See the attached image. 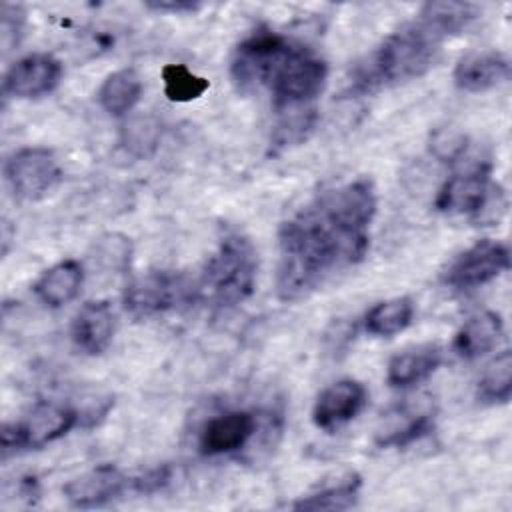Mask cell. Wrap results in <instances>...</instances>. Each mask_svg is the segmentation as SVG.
<instances>
[{"label": "cell", "mask_w": 512, "mask_h": 512, "mask_svg": "<svg viewBox=\"0 0 512 512\" xmlns=\"http://www.w3.org/2000/svg\"><path fill=\"white\" fill-rule=\"evenodd\" d=\"M376 190L368 178L328 188L278 230L276 292L294 302L358 264L370 244Z\"/></svg>", "instance_id": "1"}, {"label": "cell", "mask_w": 512, "mask_h": 512, "mask_svg": "<svg viewBox=\"0 0 512 512\" xmlns=\"http://www.w3.org/2000/svg\"><path fill=\"white\" fill-rule=\"evenodd\" d=\"M232 78L242 90L266 86L274 108L284 112L314 100L324 90L328 66L312 50L262 28L238 44Z\"/></svg>", "instance_id": "2"}, {"label": "cell", "mask_w": 512, "mask_h": 512, "mask_svg": "<svg viewBox=\"0 0 512 512\" xmlns=\"http://www.w3.org/2000/svg\"><path fill=\"white\" fill-rule=\"evenodd\" d=\"M442 42L444 38L422 20L400 26L354 70L350 92L370 94L426 74L438 60Z\"/></svg>", "instance_id": "3"}, {"label": "cell", "mask_w": 512, "mask_h": 512, "mask_svg": "<svg viewBox=\"0 0 512 512\" xmlns=\"http://www.w3.org/2000/svg\"><path fill=\"white\" fill-rule=\"evenodd\" d=\"M256 268L258 260L252 242L242 234H228L208 258L198 292H204L220 308L236 306L252 294Z\"/></svg>", "instance_id": "4"}, {"label": "cell", "mask_w": 512, "mask_h": 512, "mask_svg": "<svg viewBox=\"0 0 512 512\" xmlns=\"http://www.w3.org/2000/svg\"><path fill=\"white\" fill-rule=\"evenodd\" d=\"M78 410L40 400L36 402L24 418L16 422H4L0 432L2 452H18L30 448H44L46 444L66 436L78 424Z\"/></svg>", "instance_id": "5"}, {"label": "cell", "mask_w": 512, "mask_h": 512, "mask_svg": "<svg viewBox=\"0 0 512 512\" xmlns=\"http://www.w3.org/2000/svg\"><path fill=\"white\" fill-rule=\"evenodd\" d=\"M194 292H198V286L186 282L184 276L160 270L134 278L126 286L122 300L134 318H150L176 308Z\"/></svg>", "instance_id": "6"}, {"label": "cell", "mask_w": 512, "mask_h": 512, "mask_svg": "<svg viewBox=\"0 0 512 512\" xmlns=\"http://www.w3.org/2000/svg\"><path fill=\"white\" fill-rule=\"evenodd\" d=\"M4 176L18 198L38 200L60 182L62 170L52 150L28 146L20 148L6 160Z\"/></svg>", "instance_id": "7"}, {"label": "cell", "mask_w": 512, "mask_h": 512, "mask_svg": "<svg viewBox=\"0 0 512 512\" xmlns=\"http://www.w3.org/2000/svg\"><path fill=\"white\" fill-rule=\"evenodd\" d=\"M510 268V250L498 240H478L446 270L444 282L456 290H470L492 282Z\"/></svg>", "instance_id": "8"}, {"label": "cell", "mask_w": 512, "mask_h": 512, "mask_svg": "<svg viewBox=\"0 0 512 512\" xmlns=\"http://www.w3.org/2000/svg\"><path fill=\"white\" fill-rule=\"evenodd\" d=\"M62 78V62L46 52L16 60L2 80V90L12 98H40L50 94Z\"/></svg>", "instance_id": "9"}, {"label": "cell", "mask_w": 512, "mask_h": 512, "mask_svg": "<svg viewBox=\"0 0 512 512\" xmlns=\"http://www.w3.org/2000/svg\"><path fill=\"white\" fill-rule=\"evenodd\" d=\"M368 392L362 382L342 378L326 386L312 408V422L320 430H336L354 420L366 406Z\"/></svg>", "instance_id": "10"}, {"label": "cell", "mask_w": 512, "mask_h": 512, "mask_svg": "<svg viewBox=\"0 0 512 512\" xmlns=\"http://www.w3.org/2000/svg\"><path fill=\"white\" fill-rule=\"evenodd\" d=\"M130 486V478L112 464H100L70 482L62 492L74 508H96L118 498Z\"/></svg>", "instance_id": "11"}, {"label": "cell", "mask_w": 512, "mask_h": 512, "mask_svg": "<svg viewBox=\"0 0 512 512\" xmlns=\"http://www.w3.org/2000/svg\"><path fill=\"white\" fill-rule=\"evenodd\" d=\"M490 166L478 164L466 172L452 174L438 190L434 206L444 214L472 216L484 202L490 188Z\"/></svg>", "instance_id": "12"}, {"label": "cell", "mask_w": 512, "mask_h": 512, "mask_svg": "<svg viewBox=\"0 0 512 512\" xmlns=\"http://www.w3.org/2000/svg\"><path fill=\"white\" fill-rule=\"evenodd\" d=\"M256 432V416L248 410H230L208 420L200 432L198 448L204 456L230 454L246 446Z\"/></svg>", "instance_id": "13"}, {"label": "cell", "mask_w": 512, "mask_h": 512, "mask_svg": "<svg viewBox=\"0 0 512 512\" xmlns=\"http://www.w3.org/2000/svg\"><path fill=\"white\" fill-rule=\"evenodd\" d=\"M72 342L84 354H102L114 336V312L108 300H90L72 320Z\"/></svg>", "instance_id": "14"}, {"label": "cell", "mask_w": 512, "mask_h": 512, "mask_svg": "<svg viewBox=\"0 0 512 512\" xmlns=\"http://www.w3.org/2000/svg\"><path fill=\"white\" fill-rule=\"evenodd\" d=\"M510 76V62L502 52H470L456 62L454 84L464 92H486Z\"/></svg>", "instance_id": "15"}, {"label": "cell", "mask_w": 512, "mask_h": 512, "mask_svg": "<svg viewBox=\"0 0 512 512\" xmlns=\"http://www.w3.org/2000/svg\"><path fill=\"white\" fill-rule=\"evenodd\" d=\"M442 364V348L438 344H424L390 358L386 368V382L392 388H408L430 378Z\"/></svg>", "instance_id": "16"}, {"label": "cell", "mask_w": 512, "mask_h": 512, "mask_svg": "<svg viewBox=\"0 0 512 512\" xmlns=\"http://www.w3.org/2000/svg\"><path fill=\"white\" fill-rule=\"evenodd\" d=\"M504 332V322L498 312L484 310L470 316L454 336V350L466 360L480 358L488 354L500 342Z\"/></svg>", "instance_id": "17"}, {"label": "cell", "mask_w": 512, "mask_h": 512, "mask_svg": "<svg viewBox=\"0 0 512 512\" xmlns=\"http://www.w3.org/2000/svg\"><path fill=\"white\" fill-rule=\"evenodd\" d=\"M84 284V268L78 260H62L50 266L34 284L40 302L50 308H60L72 302Z\"/></svg>", "instance_id": "18"}, {"label": "cell", "mask_w": 512, "mask_h": 512, "mask_svg": "<svg viewBox=\"0 0 512 512\" xmlns=\"http://www.w3.org/2000/svg\"><path fill=\"white\" fill-rule=\"evenodd\" d=\"M142 96V80L132 68H122L108 74L98 88V104L112 116L128 114Z\"/></svg>", "instance_id": "19"}, {"label": "cell", "mask_w": 512, "mask_h": 512, "mask_svg": "<svg viewBox=\"0 0 512 512\" xmlns=\"http://www.w3.org/2000/svg\"><path fill=\"white\" fill-rule=\"evenodd\" d=\"M478 6L470 2H426L420 8V18L426 26H430L436 34H440L444 40L452 34L462 32L470 22L478 18Z\"/></svg>", "instance_id": "20"}, {"label": "cell", "mask_w": 512, "mask_h": 512, "mask_svg": "<svg viewBox=\"0 0 512 512\" xmlns=\"http://www.w3.org/2000/svg\"><path fill=\"white\" fill-rule=\"evenodd\" d=\"M414 318V304L408 296H398L390 300H382L374 304L366 316L364 326L366 332L380 338H390L410 326Z\"/></svg>", "instance_id": "21"}, {"label": "cell", "mask_w": 512, "mask_h": 512, "mask_svg": "<svg viewBox=\"0 0 512 512\" xmlns=\"http://www.w3.org/2000/svg\"><path fill=\"white\" fill-rule=\"evenodd\" d=\"M362 480L356 472L346 474L336 484H328L312 494L300 496L292 508L294 510H348L356 504Z\"/></svg>", "instance_id": "22"}, {"label": "cell", "mask_w": 512, "mask_h": 512, "mask_svg": "<svg viewBox=\"0 0 512 512\" xmlns=\"http://www.w3.org/2000/svg\"><path fill=\"white\" fill-rule=\"evenodd\" d=\"M512 396V352L502 350L482 372L476 398L482 404H506Z\"/></svg>", "instance_id": "23"}, {"label": "cell", "mask_w": 512, "mask_h": 512, "mask_svg": "<svg viewBox=\"0 0 512 512\" xmlns=\"http://www.w3.org/2000/svg\"><path fill=\"white\" fill-rule=\"evenodd\" d=\"M162 128L154 116L138 114L124 122L120 130L122 148L134 158H150L160 144Z\"/></svg>", "instance_id": "24"}, {"label": "cell", "mask_w": 512, "mask_h": 512, "mask_svg": "<svg viewBox=\"0 0 512 512\" xmlns=\"http://www.w3.org/2000/svg\"><path fill=\"white\" fill-rule=\"evenodd\" d=\"M162 82L164 96L170 102H192L210 88V82L204 76L194 74L184 64H166L162 68Z\"/></svg>", "instance_id": "25"}, {"label": "cell", "mask_w": 512, "mask_h": 512, "mask_svg": "<svg viewBox=\"0 0 512 512\" xmlns=\"http://www.w3.org/2000/svg\"><path fill=\"white\" fill-rule=\"evenodd\" d=\"M130 258L132 242L122 234H104L96 242V260L114 272H124L130 264Z\"/></svg>", "instance_id": "26"}, {"label": "cell", "mask_w": 512, "mask_h": 512, "mask_svg": "<svg viewBox=\"0 0 512 512\" xmlns=\"http://www.w3.org/2000/svg\"><path fill=\"white\" fill-rule=\"evenodd\" d=\"M432 418L430 414H416L412 418H408L402 426H394L392 430H388L386 434L376 438V444L382 448H404L416 440H420L422 436H426L432 430Z\"/></svg>", "instance_id": "27"}, {"label": "cell", "mask_w": 512, "mask_h": 512, "mask_svg": "<svg viewBox=\"0 0 512 512\" xmlns=\"http://www.w3.org/2000/svg\"><path fill=\"white\" fill-rule=\"evenodd\" d=\"M468 148V136L458 128H436L430 136V152L440 162H458Z\"/></svg>", "instance_id": "28"}, {"label": "cell", "mask_w": 512, "mask_h": 512, "mask_svg": "<svg viewBox=\"0 0 512 512\" xmlns=\"http://www.w3.org/2000/svg\"><path fill=\"white\" fill-rule=\"evenodd\" d=\"M506 210H508V198H506L502 186L490 184L484 202L480 204V208L470 218L478 226H494L504 218Z\"/></svg>", "instance_id": "29"}, {"label": "cell", "mask_w": 512, "mask_h": 512, "mask_svg": "<svg viewBox=\"0 0 512 512\" xmlns=\"http://www.w3.org/2000/svg\"><path fill=\"white\" fill-rule=\"evenodd\" d=\"M168 480H170V468L168 466H158V468L148 470L146 474H142L138 478H130V486L136 492L152 494V492L160 490L164 484H168Z\"/></svg>", "instance_id": "30"}, {"label": "cell", "mask_w": 512, "mask_h": 512, "mask_svg": "<svg viewBox=\"0 0 512 512\" xmlns=\"http://www.w3.org/2000/svg\"><path fill=\"white\" fill-rule=\"evenodd\" d=\"M202 4L200 2H192V0H150L146 2L148 10L154 12H170V14H182V12H194L198 10Z\"/></svg>", "instance_id": "31"}]
</instances>
